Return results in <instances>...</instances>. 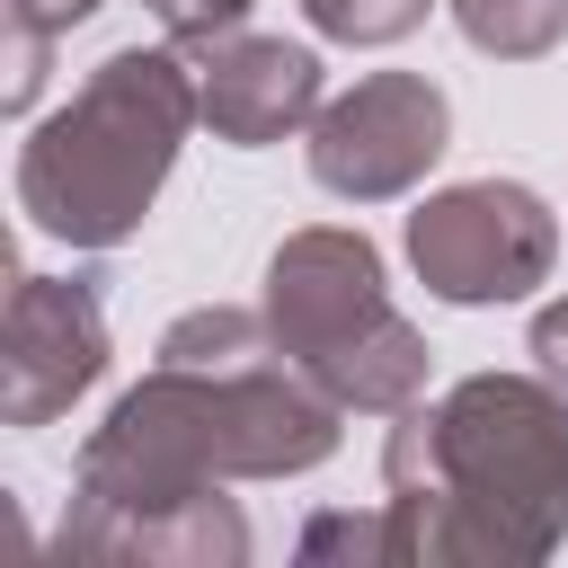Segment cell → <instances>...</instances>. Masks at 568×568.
I'll list each match as a JSON object with an SVG mask.
<instances>
[{
  "instance_id": "cell-1",
  "label": "cell",
  "mask_w": 568,
  "mask_h": 568,
  "mask_svg": "<svg viewBox=\"0 0 568 568\" xmlns=\"http://www.w3.org/2000/svg\"><path fill=\"white\" fill-rule=\"evenodd\" d=\"M337 399L275 346L266 311L204 302L169 320L160 364L80 444L62 559L240 568L248 515L231 479H302L337 453Z\"/></svg>"
},
{
  "instance_id": "cell-2",
  "label": "cell",
  "mask_w": 568,
  "mask_h": 568,
  "mask_svg": "<svg viewBox=\"0 0 568 568\" xmlns=\"http://www.w3.org/2000/svg\"><path fill=\"white\" fill-rule=\"evenodd\" d=\"M382 524L390 568H541L568 541V399L541 373H470L399 408Z\"/></svg>"
},
{
  "instance_id": "cell-3",
  "label": "cell",
  "mask_w": 568,
  "mask_h": 568,
  "mask_svg": "<svg viewBox=\"0 0 568 568\" xmlns=\"http://www.w3.org/2000/svg\"><path fill=\"white\" fill-rule=\"evenodd\" d=\"M195 124H204L195 53L124 44L18 142V213L62 248H124L160 204Z\"/></svg>"
},
{
  "instance_id": "cell-4",
  "label": "cell",
  "mask_w": 568,
  "mask_h": 568,
  "mask_svg": "<svg viewBox=\"0 0 568 568\" xmlns=\"http://www.w3.org/2000/svg\"><path fill=\"white\" fill-rule=\"evenodd\" d=\"M266 328L275 346L346 408V417H399L426 399V337L408 328V311L382 284V248L346 222H311L284 231L266 257Z\"/></svg>"
},
{
  "instance_id": "cell-5",
  "label": "cell",
  "mask_w": 568,
  "mask_h": 568,
  "mask_svg": "<svg viewBox=\"0 0 568 568\" xmlns=\"http://www.w3.org/2000/svg\"><path fill=\"white\" fill-rule=\"evenodd\" d=\"M408 266L453 311L532 302L559 266V213L524 178H462L408 213Z\"/></svg>"
},
{
  "instance_id": "cell-6",
  "label": "cell",
  "mask_w": 568,
  "mask_h": 568,
  "mask_svg": "<svg viewBox=\"0 0 568 568\" xmlns=\"http://www.w3.org/2000/svg\"><path fill=\"white\" fill-rule=\"evenodd\" d=\"M302 151L337 204H390L453 151V98L426 71H364L311 115Z\"/></svg>"
},
{
  "instance_id": "cell-7",
  "label": "cell",
  "mask_w": 568,
  "mask_h": 568,
  "mask_svg": "<svg viewBox=\"0 0 568 568\" xmlns=\"http://www.w3.org/2000/svg\"><path fill=\"white\" fill-rule=\"evenodd\" d=\"M106 311L89 275H18L0 320V417L18 435L53 426L71 399L106 382Z\"/></svg>"
},
{
  "instance_id": "cell-8",
  "label": "cell",
  "mask_w": 568,
  "mask_h": 568,
  "mask_svg": "<svg viewBox=\"0 0 568 568\" xmlns=\"http://www.w3.org/2000/svg\"><path fill=\"white\" fill-rule=\"evenodd\" d=\"M195 89H204V124L231 151H266L284 133H311V115L328 106L320 53L284 44V36H213L195 44Z\"/></svg>"
},
{
  "instance_id": "cell-9",
  "label": "cell",
  "mask_w": 568,
  "mask_h": 568,
  "mask_svg": "<svg viewBox=\"0 0 568 568\" xmlns=\"http://www.w3.org/2000/svg\"><path fill=\"white\" fill-rule=\"evenodd\" d=\"M453 27L470 36V53L541 62V53L568 36V0H453Z\"/></svg>"
},
{
  "instance_id": "cell-10",
  "label": "cell",
  "mask_w": 568,
  "mask_h": 568,
  "mask_svg": "<svg viewBox=\"0 0 568 568\" xmlns=\"http://www.w3.org/2000/svg\"><path fill=\"white\" fill-rule=\"evenodd\" d=\"M89 9H98V0H0V18H9V115H27V106H36L53 44H62Z\"/></svg>"
},
{
  "instance_id": "cell-11",
  "label": "cell",
  "mask_w": 568,
  "mask_h": 568,
  "mask_svg": "<svg viewBox=\"0 0 568 568\" xmlns=\"http://www.w3.org/2000/svg\"><path fill=\"white\" fill-rule=\"evenodd\" d=\"M435 0H302V18L328 36V44H399L426 27Z\"/></svg>"
},
{
  "instance_id": "cell-12",
  "label": "cell",
  "mask_w": 568,
  "mask_h": 568,
  "mask_svg": "<svg viewBox=\"0 0 568 568\" xmlns=\"http://www.w3.org/2000/svg\"><path fill=\"white\" fill-rule=\"evenodd\" d=\"M293 550H302L311 568H328V559H346V568H390V524H382V506H373V515H311Z\"/></svg>"
},
{
  "instance_id": "cell-13",
  "label": "cell",
  "mask_w": 568,
  "mask_h": 568,
  "mask_svg": "<svg viewBox=\"0 0 568 568\" xmlns=\"http://www.w3.org/2000/svg\"><path fill=\"white\" fill-rule=\"evenodd\" d=\"M142 9H151L160 36L186 44V53L213 44V36H240V27H248V0H142Z\"/></svg>"
},
{
  "instance_id": "cell-14",
  "label": "cell",
  "mask_w": 568,
  "mask_h": 568,
  "mask_svg": "<svg viewBox=\"0 0 568 568\" xmlns=\"http://www.w3.org/2000/svg\"><path fill=\"white\" fill-rule=\"evenodd\" d=\"M524 355H532V373H541V382L568 399V293L532 311V337H524Z\"/></svg>"
}]
</instances>
